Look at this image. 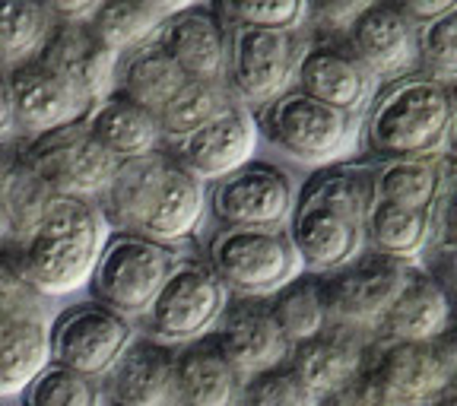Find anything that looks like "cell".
I'll return each mask as SVG.
<instances>
[{
    "label": "cell",
    "mask_w": 457,
    "mask_h": 406,
    "mask_svg": "<svg viewBox=\"0 0 457 406\" xmlns=\"http://www.w3.org/2000/svg\"><path fill=\"white\" fill-rule=\"evenodd\" d=\"M207 267L232 299H273L302 277L286 228H220L207 244Z\"/></svg>",
    "instance_id": "obj_5"
},
{
    "label": "cell",
    "mask_w": 457,
    "mask_h": 406,
    "mask_svg": "<svg viewBox=\"0 0 457 406\" xmlns=\"http://www.w3.org/2000/svg\"><path fill=\"white\" fill-rule=\"evenodd\" d=\"M451 112V86L428 77H400L371 105L365 146L381 162L432 159L448 143Z\"/></svg>",
    "instance_id": "obj_4"
},
{
    "label": "cell",
    "mask_w": 457,
    "mask_h": 406,
    "mask_svg": "<svg viewBox=\"0 0 457 406\" xmlns=\"http://www.w3.org/2000/svg\"><path fill=\"white\" fill-rule=\"evenodd\" d=\"M257 143H261V128L254 112L236 105L185 140L165 143V153L185 171H191L200 185H216L242 165L254 162Z\"/></svg>",
    "instance_id": "obj_16"
},
{
    "label": "cell",
    "mask_w": 457,
    "mask_h": 406,
    "mask_svg": "<svg viewBox=\"0 0 457 406\" xmlns=\"http://www.w3.org/2000/svg\"><path fill=\"white\" fill-rule=\"evenodd\" d=\"M257 128L273 146L289 153L293 159L305 165L328 169L343 150H346V137H350V118L334 112L324 102L312 95L289 89L270 105H264L254 114Z\"/></svg>",
    "instance_id": "obj_12"
},
{
    "label": "cell",
    "mask_w": 457,
    "mask_h": 406,
    "mask_svg": "<svg viewBox=\"0 0 457 406\" xmlns=\"http://www.w3.org/2000/svg\"><path fill=\"white\" fill-rule=\"evenodd\" d=\"M438 228H442L445 244H457V185L442 203V216H438Z\"/></svg>",
    "instance_id": "obj_45"
},
{
    "label": "cell",
    "mask_w": 457,
    "mask_h": 406,
    "mask_svg": "<svg viewBox=\"0 0 457 406\" xmlns=\"http://www.w3.org/2000/svg\"><path fill=\"white\" fill-rule=\"evenodd\" d=\"M7 213L0 251L32 289L48 299L89 286L102 244L112 232L99 203L48 191L20 165L10 185Z\"/></svg>",
    "instance_id": "obj_1"
},
{
    "label": "cell",
    "mask_w": 457,
    "mask_h": 406,
    "mask_svg": "<svg viewBox=\"0 0 457 406\" xmlns=\"http://www.w3.org/2000/svg\"><path fill=\"white\" fill-rule=\"evenodd\" d=\"M159 48L191 79H226L228 22L216 7H185L165 20Z\"/></svg>",
    "instance_id": "obj_21"
},
{
    "label": "cell",
    "mask_w": 457,
    "mask_h": 406,
    "mask_svg": "<svg viewBox=\"0 0 457 406\" xmlns=\"http://www.w3.org/2000/svg\"><path fill=\"white\" fill-rule=\"evenodd\" d=\"M187 79L191 77L159 48V42H153L118 61L112 93L124 95L128 102L146 108V112H153L159 118L162 108L181 93V86Z\"/></svg>",
    "instance_id": "obj_27"
},
{
    "label": "cell",
    "mask_w": 457,
    "mask_h": 406,
    "mask_svg": "<svg viewBox=\"0 0 457 406\" xmlns=\"http://www.w3.org/2000/svg\"><path fill=\"white\" fill-rule=\"evenodd\" d=\"M428 277L442 286L445 293H448L451 305L457 308V244H445V248L438 251L436 264H432Z\"/></svg>",
    "instance_id": "obj_41"
},
{
    "label": "cell",
    "mask_w": 457,
    "mask_h": 406,
    "mask_svg": "<svg viewBox=\"0 0 457 406\" xmlns=\"http://www.w3.org/2000/svg\"><path fill=\"white\" fill-rule=\"evenodd\" d=\"M86 128L118 162L153 156L165 146L156 114L134 105L118 93L102 99L93 112L86 114Z\"/></svg>",
    "instance_id": "obj_25"
},
{
    "label": "cell",
    "mask_w": 457,
    "mask_h": 406,
    "mask_svg": "<svg viewBox=\"0 0 457 406\" xmlns=\"http://www.w3.org/2000/svg\"><path fill=\"white\" fill-rule=\"evenodd\" d=\"M451 105H454V112H451V130H448V150L457 156V86L451 89Z\"/></svg>",
    "instance_id": "obj_46"
},
{
    "label": "cell",
    "mask_w": 457,
    "mask_h": 406,
    "mask_svg": "<svg viewBox=\"0 0 457 406\" xmlns=\"http://www.w3.org/2000/svg\"><path fill=\"white\" fill-rule=\"evenodd\" d=\"M51 321L22 318L0 327V397L22 394L26 385L51 362Z\"/></svg>",
    "instance_id": "obj_29"
},
{
    "label": "cell",
    "mask_w": 457,
    "mask_h": 406,
    "mask_svg": "<svg viewBox=\"0 0 457 406\" xmlns=\"http://www.w3.org/2000/svg\"><path fill=\"white\" fill-rule=\"evenodd\" d=\"M137 334H140L137 324L108 311L99 302H77L51 321V362L102 381Z\"/></svg>",
    "instance_id": "obj_11"
},
{
    "label": "cell",
    "mask_w": 457,
    "mask_h": 406,
    "mask_svg": "<svg viewBox=\"0 0 457 406\" xmlns=\"http://www.w3.org/2000/svg\"><path fill=\"white\" fill-rule=\"evenodd\" d=\"M371 350H375V334L330 324L314 340L293 346L286 369L293 371L314 397L324 400L353 385L369 369Z\"/></svg>",
    "instance_id": "obj_20"
},
{
    "label": "cell",
    "mask_w": 457,
    "mask_h": 406,
    "mask_svg": "<svg viewBox=\"0 0 457 406\" xmlns=\"http://www.w3.org/2000/svg\"><path fill=\"white\" fill-rule=\"evenodd\" d=\"M451 4H454V0H426V4H397V7L403 10V16H407L413 26L422 29V26H428V22H436Z\"/></svg>",
    "instance_id": "obj_43"
},
{
    "label": "cell",
    "mask_w": 457,
    "mask_h": 406,
    "mask_svg": "<svg viewBox=\"0 0 457 406\" xmlns=\"http://www.w3.org/2000/svg\"><path fill=\"white\" fill-rule=\"evenodd\" d=\"M242 391L245 378L210 336L179 350V406H238Z\"/></svg>",
    "instance_id": "obj_26"
},
{
    "label": "cell",
    "mask_w": 457,
    "mask_h": 406,
    "mask_svg": "<svg viewBox=\"0 0 457 406\" xmlns=\"http://www.w3.org/2000/svg\"><path fill=\"white\" fill-rule=\"evenodd\" d=\"M371 83L375 79L356 64V57L340 42H314L302 54L293 89L353 118L369 102Z\"/></svg>",
    "instance_id": "obj_22"
},
{
    "label": "cell",
    "mask_w": 457,
    "mask_h": 406,
    "mask_svg": "<svg viewBox=\"0 0 457 406\" xmlns=\"http://www.w3.org/2000/svg\"><path fill=\"white\" fill-rule=\"evenodd\" d=\"M54 29L51 4L42 0H0V70L10 73L42 54Z\"/></svg>",
    "instance_id": "obj_30"
},
{
    "label": "cell",
    "mask_w": 457,
    "mask_h": 406,
    "mask_svg": "<svg viewBox=\"0 0 457 406\" xmlns=\"http://www.w3.org/2000/svg\"><path fill=\"white\" fill-rule=\"evenodd\" d=\"M7 83H10V105H13L16 137L36 140V137H45L51 130H61L67 124L83 121L86 114H89L38 61L10 70Z\"/></svg>",
    "instance_id": "obj_23"
},
{
    "label": "cell",
    "mask_w": 457,
    "mask_h": 406,
    "mask_svg": "<svg viewBox=\"0 0 457 406\" xmlns=\"http://www.w3.org/2000/svg\"><path fill=\"white\" fill-rule=\"evenodd\" d=\"M45 295L26 283L20 270L10 264V257L0 251V327L22 321V318H42Z\"/></svg>",
    "instance_id": "obj_39"
},
{
    "label": "cell",
    "mask_w": 457,
    "mask_h": 406,
    "mask_svg": "<svg viewBox=\"0 0 457 406\" xmlns=\"http://www.w3.org/2000/svg\"><path fill=\"white\" fill-rule=\"evenodd\" d=\"M436 406H457V403H451V400H442V403H436Z\"/></svg>",
    "instance_id": "obj_48"
},
{
    "label": "cell",
    "mask_w": 457,
    "mask_h": 406,
    "mask_svg": "<svg viewBox=\"0 0 457 406\" xmlns=\"http://www.w3.org/2000/svg\"><path fill=\"white\" fill-rule=\"evenodd\" d=\"M238 406H318V397L283 365L245 381Z\"/></svg>",
    "instance_id": "obj_38"
},
{
    "label": "cell",
    "mask_w": 457,
    "mask_h": 406,
    "mask_svg": "<svg viewBox=\"0 0 457 406\" xmlns=\"http://www.w3.org/2000/svg\"><path fill=\"white\" fill-rule=\"evenodd\" d=\"M207 207L222 228H286L295 210V185L286 169L254 159L210 187Z\"/></svg>",
    "instance_id": "obj_13"
},
{
    "label": "cell",
    "mask_w": 457,
    "mask_h": 406,
    "mask_svg": "<svg viewBox=\"0 0 457 406\" xmlns=\"http://www.w3.org/2000/svg\"><path fill=\"white\" fill-rule=\"evenodd\" d=\"M442 187V165L432 159H394L371 171V200L407 210H426Z\"/></svg>",
    "instance_id": "obj_34"
},
{
    "label": "cell",
    "mask_w": 457,
    "mask_h": 406,
    "mask_svg": "<svg viewBox=\"0 0 457 406\" xmlns=\"http://www.w3.org/2000/svg\"><path fill=\"white\" fill-rule=\"evenodd\" d=\"M365 371L394 406H436L457 371V336L432 343L381 340Z\"/></svg>",
    "instance_id": "obj_10"
},
{
    "label": "cell",
    "mask_w": 457,
    "mask_h": 406,
    "mask_svg": "<svg viewBox=\"0 0 457 406\" xmlns=\"http://www.w3.org/2000/svg\"><path fill=\"white\" fill-rule=\"evenodd\" d=\"M20 169V153L16 146H0V242L7 236V197H10V185H13V175Z\"/></svg>",
    "instance_id": "obj_42"
},
{
    "label": "cell",
    "mask_w": 457,
    "mask_h": 406,
    "mask_svg": "<svg viewBox=\"0 0 457 406\" xmlns=\"http://www.w3.org/2000/svg\"><path fill=\"white\" fill-rule=\"evenodd\" d=\"M407 264L385 261V257H359L356 264L321 277L324 302H328L330 324L362 330L378 336L385 314L407 283Z\"/></svg>",
    "instance_id": "obj_14"
},
{
    "label": "cell",
    "mask_w": 457,
    "mask_h": 406,
    "mask_svg": "<svg viewBox=\"0 0 457 406\" xmlns=\"http://www.w3.org/2000/svg\"><path fill=\"white\" fill-rule=\"evenodd\" d=\"M267 308L289 346L314 340L330 327L321 277H312V273H302L289 286H283L273 299H267Z\"/></svg>",
    "instance_id": "obj_32"
},
{
    "label": "cell",
    "mask_w": 457,
    "mask_h": 406,
    "mask_svg": "<svg viewBox=\"0 0 457 406\" xmlns=\"http://www.w3.org/2000/svg\"><path fill=\"white\" fill-rule=\"evenodd\" d=\"M318 406H394V403L381 394V387L375 385V378H371L369 371H362L353 385L330 394V397L318 400Z\"/></svg>",
    "instance_id": "obj_40"
},
{
    "label": "cell",
    "mask_w": 457,
    "mask_h": 406,
    "mask_svg": "<svg viewBox=\"0 0 457 406\" xmlns=\"http://www.w3.org/2000/svg\"><path fill=\"white\" fill-rule=\"evenodd\" d=\"M308 48L302 32L228 26L226 83L251 112H261L295 86V70Z\"/></svg>",
    "instance_id": "obj_9"
},
{
    "label": "cell",
    "mask_w": 457,
    "mask_h": 406,
    "mask_svg": "<svg viewBox=\"0 0 457 406\" xmlns=\"http://www.w3.org/2000/svg\"><path fill=\"white\" fill-rule=\"evenodd\" d=\"M118 61L121 57L102 45L89 22L67 20H54V29L38 54V64L64 86L86 112H93L102 99L112 95Z\"/></svg>",
    "instance_id": "obj_15"
},
{
    "label": "cell",
    "mask_w": 457,
    "mask_h": 406,
    "mask_svg": "<svg viewBox=\"0 0 457 406\" xmlns=\"http://www.w3.org/2000/svg\"><path fill=\"white\" fill-rule=\"evenodd\" d=\"M22 406H105L102 381L48 362L20 394Z\"/></svg>",
    "instance_id": "obj_35"
},
{
    "label": "cell",
    "mask_w": 457,
    "mask_h": 406,
    "mask_svg": "<svg viewBox=\"0 0 457 406\" xmlns=\"http://www.w3.org/2000/svg\"><path fill=\"white\" fill-rule=\"evenodd\" d=\"M420 67L422 77L457 86V0L436 22L420 29Z\"/></svg>",
    "instance_id": "obj_36"
},
{
    "label": "cell",
    "mask_w": 457,
    "mask_h": 406,
    "mask_svg": "<svg viewBox=\"0 0 457 406\" xmlns=\"http://www.w3.org/2000/svg\"><path fill=\"white\" fill-rule=\"evenodd\" d=\"M16 153L22 169L42 181L48 191L89 200V203H99L121 165L89 134L86 118L36 140H26Z\"/></svg>",
    "instance_id": "obj_8"
},
{
    "label": "cell",
    "mask_w": 457,
    "mask_h": 406,
    "mask_svg": "<svg viewBox=\"0 0 457 406\" xmlns=\"http://www.w3.org/2000/svg\"><path fill=\"white\" fill-rule=\"evenodd\" d=\"M175 264L179 254L169 244L130 232H108L89 277V293L93 302L105 305L108 311L121 314L130 324H140Z\"/></svg>",
    "instance_id": "obj_6"
},
{
    "label": "cell",
    "mask_w": 457,
    "mask_h": 406,
    "mask_svg": "<svg viewBox=\"0 0 457 406\" xmlns=\"http://www.w3.org/2000/svg\"><path fill=\"white\" fill-rule=\"evenodd\" d=\"M226 305V286L216 279L207 261H179L137 330L169 350H185L213 334Z\"/></svg>",
    "instance_id": "obj_7"
},
{
    "label": "cell",
    "mask_w": 457,
    "mask_h": 406,
    "mask_svg": "<svg viewBox=\"0 0 457 406\" xmlns=\"http://www.w3.org/2000/svg\"><path fill=\"white\" fill-rule=\"evenodd\" d=\"M242 105L236 93L228 89L226 79H187L181 86V93L162 108L159 114V128H162V140L175 143L191 137L194 130L207 128L210 121L222 118L228 108Z\"/></svg>",
    "instance_id": "obj_31"
},
{
    "label": "cell",
    "mask_w": 457,
    "mask_h": 406,
    "mask_svg": "<svg viewBox=\"0 0 457 406\" xmlns=\"http://www.w3.org/2000/svg\"><path fill=\"white\" fill-rule=\"evenodd\" d=\"M216 10L228 26L270 29V32H302L308 22L305 0H238V4H220Z\"/></svg>",
    "instance_id": "obj_37"
},
{
    "label": "cell",
    "mask_w": 457,
    "mask_h": 406,
    "mask_svg": "<svg viewBox=\"0 0 457 406\" xmlns=\"http://www.w3.org/2000/svg\"><path fill=\"white\" fill-rule=\"evenodd\" d=\"M16 140V121L13 105H10V83L7 73L0 70V146H13Z\"/></svg>",
    "instance_id": "obj_44"
},
{
    "label": "cell",
    "mask_w": 457,
    "mask_h": 406,
    "mask_svg": "<svg viewBox=\"0 0 457 406\" xmlns=\"http://www.w3.org/2000/svg\"><path fill=\"white\" fill-rule=\"evenodd\" d=\"M181 4H140V0H105L89 20V29L102 38L112 54L128 57L146 45L159 42L165 20Z\"/></svg>",
    "instance_id": "obj_28"
},
{
    "label": "cell",
    "mask_w": 457,
    "mask_h": 406,
    "mask_svg": "<svg viewBox=\"0 0 457 406\" xmlns=\"http://www.w3.org/2000/svg\"><path fill=\"white\" fill-rule=\"evenodd\" d=\"M445 400H451V403H457V371H454V378H451V385H448V394H445Z\"/></svg>",
    "instance_id": "obj_47"
},
{
    "label": "cell",
    "mask_w": 457,
    "mask_h": 406,
    "mask_svg": "<svg viewBox=\"0 0 457 406\" xmlns=\"http://www.w3.org/2000/svg\"><path fill=\"white\" fill-rule=\"evenodd\" d=\"M454 305L428 273L410 270L407 283L381 321L378 336L394 343H432L451 334Z\"/></svg>",
    "instance_id": "obj_24"
},
{
    "label": "cell",
    "mask_w": 457,
    "mask_h": 406,
    "mask_svg": "<svg viewBox=\"0 0 457 406\" xmlns=\"http://www.w3.org/2000/svg\"><path fill=\"white\" fill-rule=\"evenodd\" d=\"M371 210V178L353 169H318L295 194L286 236L312 277H330L356 264L365 248V216Z\"/></svg>",
    "instance_id": "obj_3"
},
{
    "label": "cell",
    "mask_w": 457,
    "mask_h": 406,
    "mask_svg": "<svg viewBox=\"0 0 457 406\" xmlns=\"http://www.w3.org/2000/svg\"><path fill=\"white\" fill-rule=\"evenodd\" d=\"M210 340L245 381L283 369L293 352L264 299H232L228 295V305Z\"/></svg>",
    "instance_id": "obj_18"
},
{
    "label": "cell",
    "mask_w": 457,
    "mask_h": 406,
    "mask_svg": "<svg viewBox=\"0 0 457 406\" xmlns=\"http://www.w3.org/2000/svg\"><path fill=\"white\" fill-rule=\"evenodd\" d=\"M105 406H179V350L137 334L102 378Z\"/></svg>",
    "instance_id": "obj_19"
},
{
    "label": "cell",
    "mask_w": 457,
    "mask_h": 406,
    "mask_svg": "<svg viewBox=\"0 0 457 406\" xmlns=\"http://www.w3.org/2000/svg\"><path fill=\"white\" fill-rule=\"evenodd\" d=\"M340 45L371 79L403 77L420 64V26H413L397 4H365Z\"/></svg>",
    "instance_id": "obj_17"
},
{
    "label": "cell",
    "mask_w": 457,
    "mask_h": 406,
    "mask_svg": "<svg viewBox=\"0 0 457 406\" xmlns=\"http://www.w3.org/2000/svg\"><path fill=\"white\" fill-rule=\"evenodd\" d=\"M428 242V213L426 210H407L394 203L371 200L365 216V244L385 261L407 264L426 248Z\"/></svg>",
    "instance_id": "obj_33"
},
{
    "label": "cell",
    "mask_w": 457,
    "mask_h": 406,
    "mask_svg": "<svg viewBox=\"0 0 457 406\" xmlns=\"http://www.w3.org/2000/svg\"><path fill=\"white\" fill-rule=\"evenodd\" d=\"M99 210L112 232L179 244L191 238L207 213V187L165 153L121 162L102 194Z\"/></svg>",
    "instance_id": "obj_2"
}]
</instances>
